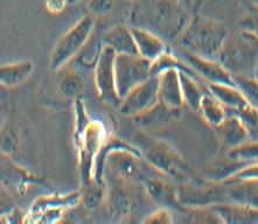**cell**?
Returning <instances> with one entry per match:
<instances>
[{
    "label": "cell",
    "mask_w": 258,
    "mask_h": 224,
    "mask_svg": "<svg viewBox=\"0 0 258 224\" xmlns=\"http://www.w3.org/2000/svg\"><path fill=\"white\" fill-rule=\"evenodd\" d=\"M187 11L179 0H136L128 19L131 27L147 29L171 41L178 39L189 20Z\"/></svg>",
    "instance_id": "1"
},
{
    "label": "cell",
    "mask_w": 258,
    "mask_h": 224,
    "mask_svg": "<svg viewBox=\"0 0 258 224\" xmlns=\"http://www.w3.org/2000/svg\"><path fill=\"white\" fill-rule=\"evenodd\" d=\"M104 124L91 119L82 98L75 100V146L79 156L81 185L94 180L95 163L99 150L108 138Z\"/></svg>",
    "instance_id": "2"
},
{
    "label": "cell",
    "mask_w": 258,
    "mask_h": 224,
    "mask_svg": "<svg viewBox=\"0 0 258 224\" xmlns=\"http://www.w3.org/2000/svg\"><path fill=\"white\" fill-rule=\"evenodd\" d=\"M228 35V28L221 21L195 13L189 18L176 41L181 49L217 60Z\"/></svg>",
    "instance_id": "3"
},
{
    "label": "cell",
    "mask_w": 258,
    "mask_h": 224,
    "mask_svg": "<svg viewBox=\"0 0 258 224\" xmlns=\"http://www.w3.org/2000/svg\"><path fill=\"white\" fill-rule=\"evenodd\" d=\"M139 142L142 147L138 148L142 152L143 159L159 175L176 185L195 179L185 159L168 144L149 135H142Z\"/></svg>",
    "instance_id": "4"
},
{
    "label": "cell",
    "mask_w": 258,
    "mask_h": 224,
    "mask_svg": "<svg viewBox=\"0 0 258 224\" xmlns=\"http://www.w3.org/2000/svg\"><path fill=\"white\" fill-rule=\"evenodd\" d=\"M221 63L231 75H249L250 69L258 65V39L242 31L241 36H229L221 49L219 57Z\"/></svg>",
    "instance_id": "5"
},
{
    "label": "cell",
    "mask_w": 258,
    "mask_h": 224,
    "mask_svg": "<svg viewBox=\"0 0 258 224\" xmlns=\"http://www.w3.org/2000/svg\"><path fill=\"white\" fill-rule=\"evenodd\" d=\"M95 17L87 14L58 39L50 54V69L55 72L68 65L81 53L93 35Z\"/></svg>",
    "instance_id": "6"
},
{
    "label": "cell",
    "mask_w": 258,
    "mask_h": 224,
    "mask_svg": "<svg viewBox=\"0 0 258 224\" xmlns=\"http://www.w3.org/2000/svg\"><path fill=\"white\" fill-rule=\"evenodd\" d=\"M176 186L181 207H213L215 204L227 202L224 183L195 178Z\"/></svg>",
    "instance_id": "7"
},
{
    "label": "cell",
    "mask_w": 258,
    "mask_h": 224,
    "mask_svg": "<svg viewBox=\"0 0 258 224\" xmlns=\"http://www.w3.org/2000/svg\"><path fill=\"white\" fill-rule=\"evenodd\" d=\"M152 76L151 62L138 54H116L115 77L120 100L139 84Z\"/></svg>",
    "instance_id": "8"
},
{
    "label": "cell",
    "mask_w": 258,
    "mask_h": 224,
    "mask_svg": "<svg viewBox=\"0 0 258 224\" xmlns=\"http://www.w3.org/2000/svg\"><path fill=\"white\" fill-rule=\"evenodd\" d=\"M116 53L109 47L103 46L94 64V80L98 97L106 105L118 109L120 97L118 96L115 77Z\"/></svg>",
    "instance_id": "9"
},
{
    "label": "cell",
    "mask_w": 258,
    "mask_h": 224,
    "mask_svg": "<svg viewBox=\"0 0 258 224\" xmlns=\"http://www.w3.org/2000/svg\"><path fill=\"white\" fill-rule=\"evenodd\" d=\"M45 178L35 175L21 167L12 157L0 152V186L13 196H24L33 186H45Z\"/></svg>",
    "instance_id": "10"
},
{
    "label": "cell",
    "mask_w": 258,
    "mask_h": 224,
    "mask_svg": "<svg viewBox=\"0 0 258 224\" xmlns=\"http://www.w3.org/2000/svg\"><path fill=\"white\" fill-rule=\"evenodd\" d=\"M158 102V80L152 75L121 98L118 111L123 117L134 118L153 108Z\"/></svg>",
    "instance_id": "11"
},
{
    "label": "cell",
    "mask_w": 258,
    "mask_h": 224,
    "mask_svg": "<svg viewBox=\"0 0 258 224\" xmlns=\"http://www.w3.org/2000/svg\"><path fill=\"white\" fill-rule=\"evenodd\" d=\"M180 51H181L182 60L204 83L235 84L231 72L219 60L199 56L181 48Z\"/></svg>",
    "instance_id": "12"
},
{
    "label": "cell",
    "mask_w": 258,
    "mask_h": 224,
    "mask_svg": "<svg viewBox=\"0 0 258 224\" xmlns=\"http://www.w3.org/2000/svg\"><path fill=\"white\" fill-rule=\"evenodd\" d=\"M79 203H81L80 190L64 195H45L33 202L28 215H40L43 217L49 215L53 217V221H58V217H61L66 210Z\"/></svg>",
    "instance_id": "13"
},
{
    "label": "cell",
    "mask_w": 258,
    "mask_h": 224,
    "mask_svg": "<svg viewBox=\"0 0 258 224\" xmlns=\"http://www.w3.org/2000/svg\"><path fill=\"white\" fill-rule=\"evenodd\" d=\"M157 80L159 102L171 109L181 110L185 103L182 98L180 71L178 69H165L157 75Z\"/></svg>",
    "instance_id": "14"
},
{
    "label": "cell",
    "mask_w": 258,
    "mask_h": 224,
    "mask_svg": "<svg viewBox=\"0 0 258 224\" xmlns=\"http://www.w3.org/2000/svg\"><path fill=\"white\" fill-rule=\"evenodd\" d=\"M145 190L150 199H152L161 207L168 209L181 208L178 197V186L173 185L168 181V179L164 176H149L144 180Z\"/></svg>",
    "instance_id": "15"
},
{
    "label": "cell",
    "mask_w": 258,
    "mask_h": 224,
    "mask_svg": "<svg viewBox=\"0 0 258 224\" xmlns=\"http://www.w3.org/2000/svg\"><path fill=\"white\" fill-rule=\"evenodd\" d=\"M221 145L227 150L235 147L250 139V133L241 119L233 113H228L220 125L214 128Z\"/></svg>",
    "instance_id": "16"
},
{
    "label": "cell",
    "mask_w": 258,
    "mask_h": 224,
    "mask_svg": "<svg viewBox=\"0 0 258 224\" xmlns=\"http://www.w3.org/2000/svg\"><path fill=\"white\" fill-rule=\"evenodd\" d=\"M131 32L134 35L137 54L147 61L153 62L168 49L164 39L147 29L131 27Z\"/></svg>",
    "instance_id": "17"
},
{
    "label": "cell",
    "mask_w": 258,
    "mask_h": 224,
    "mask_svg": "<svg viewBox=\"0 0 258 224\" xmlns=\"http://www.w3.org/2000/svg\"><path fill=\"white\" fill-rule=\"evenodd\" d=\"M34 71V63L31 60H21L0 65V86L14 89L23 86L31 79Z\"/></svg>",
    "instance_id": "18"
},
{
    "label": "cell",
    "mask_w": 258,
    "mask_h": 224,
    "mask_svg": "<svg viewBox=\"0 0 258 224\" xmlns=\"http://www.w3.org/2000/svg\"><path fill=\"white\" fill-rule=\"evenodd\" d=\"M224 185L227 202L258 210V182L236 181Z\"/></svg>",
    "instance_id": "19"
},
{
    "label": "cell",
    "mask_w": 258,
    "mask_h": 224,
    "mask_svg": "<svg viewBox=\"0 0 258 224\" xmlns=\"http://www.w3.org/2000/svg\"><path fill=\"white\" fill-rule=\"evenodd\" d=\"M206 89L230 113L237 112L238 110L250 104L235 84L208 83L206 84Z\"/></svg>",
    "instance_id": "20"
},
{
    "label": "cell",
    "mask_w": 258,
    "mask_h": 224,
    "mask_svg": "<svg viewBox=\"0 0 258 224\" xmlns=\"http://www.w3.org/2000/svg\"><path fill=\"white\" fill-rule=\"evenodd\" d=\"M102 45L111 48L116 54H137L131 27L117 25L108 29L102 38Z\"/></svg>",
    "instance_id": "21"
},
{
    "label": "cell",
    "mask_w": 258,
    "mask_h": 224,
    "mask_svg": "<svg viewBox=\"0 0 258 224\" xmlns=\"http://www.w3.org/2000/svg\"><path fill=\"white\" fill-rule=\"evenodd\" d=\"M213 208L215 209L222 223H258V210L255 209L242 207V205L230 203V202H222V203L213 205Z\"/></svg>",
    "instance_id": "22"
},
{
    "label": "cell",
    "mask_w": 258,
    "mask_h": 224,
    "mask_svg": "<svg viewBox=\"0 0 258 224\" xmlns=\"http://www.w3.org/2000/svg\"><path fill=\"white\" fill-rule=\"evenodd\" d=\"M115 182L110 186L108 190L109 210L112 217H125L130 214L132 208V200L127 190L124 188L125 180H121L113 175Z\"/></svg>",
    "instance_id": "23"
},
{
    "label": "cell",
    "mask_w": 258,
    "mask_h": 224,
    "mask_svg": "<svg viewBox=\"0 0 258 224\" xmlns=\"http://www.w3.org/2000/svg\"><path fill=\"white\" fill-rule=\"evenodd\" d=\"M179 112L180 110L171 109L164 105L163 103L158 102L153 108L131 119H134L136 124L144 128L157 127L175 120L179 117Z\"/></svg>",
    "instance_id": "24"
},
{
    "label": "cell",
    "mask_w": 258,
    "mask_h": 224,
    "mask_svg": "<svg viewBox=\"0 0 258 224\" xmlns=\"http://www.w3.org/2000/svg\"><path fill=\"white\" fill-rule=\"evenodd\" d=\"M200 79L186 71H180V82H181L182 98L185 105L198 111L200 102L206 94V84L201 86Z\"/></svg>",
    "instance_id": "25"
},
{
    "label": "cell",
    "mask_w": 258,
    "mask_h": 224,
    "mask_svg": "<svg viewBox=\"0 0 258 224\" xmlns=\"http://www.w3.org/2000/svg\"><path fill=\"white\" fill-rule=\"evenodd\" d=\"M245 164L239 163L231 159L230 157H228L227 154L222 159L216 160L215 163L212 164L211 167H208L206 170V178L209 181L213 182H219V183H226L227 181L233 178V176L242 170L243 167H245Z\"/></svg>",
    "instance_id": "26"
},
{
    "label": "cell",
    "mask_w": 258,
    "mask_h": 224,
    "mask_svg": "<svg viewBox=\"0 0 258 224\" xmlns=\"http://www.w3.org/2000/svg\"><path fill=\"white\" fill-rule=\"evenodd\" d=\"M58 71L62 72V75L58 76L57 82L60 94L66 98H71V100L79 98L81 94L83 93L84 87H86L83 76L75 69L67 68V65Z\"/></svg>",
    "instance_id": "27"
},
{
    "label": "cell",
    "mask_w": 258,
    "mask_h": 224,
    "mask_svg": "<svg viewBox=\"0 0 258 224\" xmlns=\"http://www.w3.org/2000/svg\"><path fill=\"white\" fill-rule=\"evenodd\" d=\"M198 112L200 113L205 123L213 128L220 125L228 115L226 108L208 91H206L204 97H202Z\"/></svg>",
    "instance_id": "28"
},
{
    "label": "cell",
    "mask_w": 258,
    "mask_h": 224,
    "mask_svg": "<svg viewBox=\"0 0 258 224\" xmlns=\"http://www.w3.org/2000/svg\"><path fill=\"white\" fill-rule=\"evenodd\" d=\"M227 156L239 163L249 165L258 161V139H248L235 147L227 150Z\"/></svg>",
    "instance_id": "29"
},
{
    "label": "cell",
    "mask_w": 258,
    "mask_h": 224,
    "mask_svg": "<svg viewBox=\"0 0 258 224\" xmlns=\"http://www.w3.org/2000/svg\"><path fill=\"white\" fill-rule=\"evenodd\" d=\"M81 202L88 209H96L105 197V183H99L96 180L82 185L80 189Z\"/></svg>",
    "instance_id": "30"
},
{
    "label": "cell",
    "mask_w": 258,
    "mask_h": 224,
    "mask_svg": "<svg viewBox=\"0 0 258 224\" xmlns=\"http://www.w3.org/2000/svg\"><path fill=\"white\" fill-rule=\"evenodd\" d=\"M179 210L186 216L188 223H222L213 207H181Z\"/></svg>",
    "instance_id": "31"
},
{
    "label": "cell",
    "mask_w": 258,
    "mask_h": 224,
    "mask_svg": "<svg viewBox=\"0 0 258 224\" xmlns=\"http://www.w3.org/2000/svg\"><path fill=\"white\" fill-rule=\"evenodd\" d=\"M235 86L250 104L258 109V80L255 76L233 75Z\"/></svg>",
    "instance_id": "32"
},
{
    "label": "cell",
    "mask_w": 258,
    "mask_h": 224,
    "mask_svg": "<svg viewBox=\"0 0 258 224\" xmlns=\"http://www.w3.org/2000/svg\"><path fill=\"white\" fill-rule=\"evenodd\" d=\"M242 31L258 39V6L249 3V10L241 20Z\"/></svg>",
    "instance_id": "33"
},
{
    "label": "cell",
    "mask_w": 258,
    "mask_h": 224,
    "mask_svg": "<svg viewBox=\"0 0 258 224\" xmlns=\"http://www.w3.org/2000/svg\"><path fill=\"white\" fill-rule=\"evenodd\" d=\"M18 145H19V135H18V132L11 130V128L10 130H6L2 140H0L2 153L12 157L13 153L17 152Z\"/></svg>",
    "instance_id": "34"
},
{
    "label": "cell",
    "mask_w": 258,
    "mask_h": 224,
    "mask_svg": "<svg viewBox=\"0 0 258 224\" xmlns=\"http://www.w3.org/2000/svg\"><path fill=\"white\" fill-rule=\"evenodd\" d=\"M236 181H255L258 182V161L252 164L246 165L245 167H243L241 171L237 172L233 178H231L229 181L226 183L230 182H236Z\"/></svg>",
    "instance_id": "35"
},
{
    "label": "cell",
    "mask_w": 258,
    "mask_h": 224,
    "mask_svg": "<svg viewBox=\"0 0 258 224\" xmlns=\"http://www.w3.org/2000/svg\"><path fill=\"white\" fill-rule=\"evenodd\" d=\"M90 14L94 17H103L110 13L115 6V0H89Z\"/></svg>",
    "instance_id": "36"
},
{
    "label": "cell",
    "mask_w": 258,
    "mask_h": 224,
    "mask_svg": "<svg viewBox=\"0 0 258 224\" xmlns=\"http://www.w3.org/2000/svg\"><path fill=\"white\" fill-rule=\"evenodd\" d=\"M174 221L173 218L171 209L161 207L153 211L152 214L149 215V217L144 219V223H161V224H169Z\"/></svg>",
    "instance_id": "37"
},
{
    "label": "cell",
    "mask_w": 258,
    "mask_h": 224,
    "mask_svg": "<svg viewBox=\"0 0 258 224\" xmlns=\"http://www.w3.org/2000/svg\"><path fill=\"white\" fill-rule=\"evenodd\" d=\"M13 209H16L14 196L7 192L3 186H0V217L9 214Z\"/></svg>",
    "instance_id": "38"
},
{
    "label": "cell",
    "mask_w": 258,
    "mask_h": 224,
    "mask_svg": "<svg viewBox=\"0 0 258 224\" xmlns=\"http://www.w3.org/2000/svg\"><path fill=\"white\" fill-rule=\"evenodd\" d=\"M68 5V0H46V7L50 13H60Z\"/></svg>",
    "instance_id": "39"
},
{
    "label": "cell",
    "mask_w": 258,
    "mask_h": 224,
    "mask_svg": "<svg viewBox=\"0 0 258 224\" xmlns=\"http://www.w3.org/2000/svg\"><path fill=\"white\" fill-rule=\"evenodd\" d=\"M206 0H191V5H190V9L193 10L194 14L195 13H199V11L202 6H204Z\"/></svg>",
    "instance_id": "40"
},
{
    "label": "cell",
    "mask_w": 258,
    "mask_h": 224,
    "mask_svg": "<svg viewBox=\"0 0 258 224\" xmlns=\"http://www.w3.org/2000/svg\"><path fill=\"white\" fill-rule=\"evenodd\" d=\"M179 2L181 3L182 5L185 6L187 10H189V9H190V5H191V0H179Z\"/></svg>",
    "instance_id": "41"
},
{
    "label": "cell",
    "mask_w": 258,
    "mask_h": 224,
    "mask_svg": "<svg viewBox=\"0 0 258 224\" xmlns=\"http://www.w3.org/2000/svg\"><path fill=\"white\" fill-rule=\"evenodd\" d=\"M250 4H253V5H257L258 6V0H248Z\"/></svg>",
    "instance_id": "42"
},
{
    "label": "cell",
    "mask_w": 258,
    "mask_h": 224,
    "mask_svg": "<svg viewBox=\"0 0 258 224\" xmlns=\"http://www.w3.org/2000/svg\"><path fill=\"white\" fill-rule=\"evenodd\" d=\"M79 2H81V0H68V4H76Z\"/></svg>",
    "instance_id": "43"
},
{
    "label": "cell",
    "mask_w": 258,
    "mask_h": 224,
    "mask_svg": "<svg viewBox=\"0 0 258 224\" xmlns=\"http://www.w3.org/2000/svg\"><path fill=\"white\" fill-rule=\"evenodd\" d=\"M255 77H256V79L258 80V65H257V68H256V71H255Z\"/></svg>",
    "instance_id": "44"
},
{
    "label": "cell",
    "mask_w": 258,
    "mask_h": 224,
    "mask_svg": "<svg viewBox=\"0 0 258 224\" xmlns=\"http://www.w3.org/2000/svg\"><path fill=\"white\" fill-rule=\"evenodd\" d=\"M124 2H127V3H134V2H136V0H124Z\"/></svg>",
    "instance_id": "45"
},
{
    "label": "cell",
    "mask_w": 258,
    "mask_h": 224,
    "mask_svg": "<svg viewBox=\"0 0 258 224\" xmlns=\"http://www.w3.org/2000/svg\"><path fill=\"white\" fill-rule=\"evenodd\" d=\"M242 2H248V0H242Z\"/></svg>",
    "instance_id": "46"
}]
</instances>
